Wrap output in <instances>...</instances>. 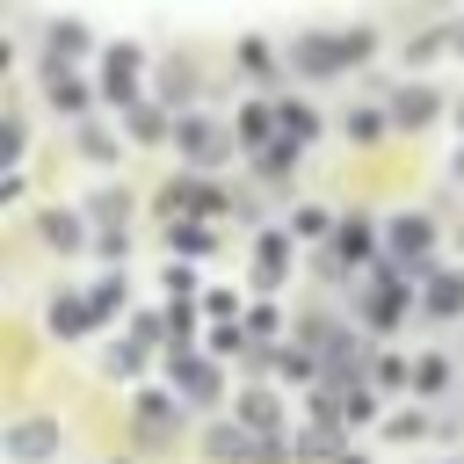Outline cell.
<instances>
[{"label":"cell","instance_id":"5b68a950","mask_svg":"<svg viewBox=\"0 0 464 464\" xmlns=\"http://www.w3.org/2000/svg\"><path fill=\"white\" fill-rule=\"evenodd\" d=\"M109 94H130V58H109Z\"/></svg>","mask_w":464,"mask_h":464},{"label":"cell","instance_id":"7a4b0ae2","mask_svg":"<svg viewBox=\"0 0 464 464\" xmlns=\"http://www.w3.org/2000/svg\"><path fill=\"white\" fill-rule=\"evenodd\" d=\"M44 450H51V428H44V420L14 428V457H44Z\"/></svg>","mask_w":464,"mask_h":464},{"label":"cell","instance_id":"3957f363","mask_svg":"<svg viewBox=\"0 0 464 464\" xmlns=\"http://www.w3.org/2000/svg\"><path fill=\"white\" fill-rule=\"evenodd\" d=\"M51 102H58V109H80V80H72V72H51Z\"/></svg>","mask_w":464,"mask_h":464},{"label":"cell","instance_id":"6da1fadb","mask_svg":"<svg viewBox=\"0 0 464 464\" xmlns=\"http://www.w3.org/2000/svg\"><path fill=\"white\" fill-rule=\"evenodd\" d=\"M51 326H58V334H80V326H87V304H80V297H58V304H51Z\"/></svg>","mask_w":464,"mask_h":464},{"label":"cell","instance_id":"277c9868","mask_svg":"<svg viewBox=\"0 0 464 464\" xmlns=\"http://www.w3.org/2000/svg\"><path fill=\"white\" fill-rule=\"evenodd\" d=\"M428 304H435V312H457V304H464V283H435Z\"/></svg>","mask_w":464,"mask_h":464}]
</instances>
